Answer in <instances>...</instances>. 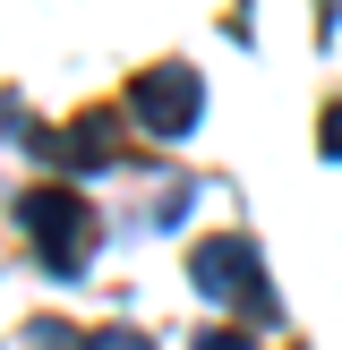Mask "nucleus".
<instances>
[{"label": "nucleus", "instance_id": "f257e3e1", "mask_svg": "<svg viewBox=\"0 0 342 350\" xmlns=\"http://www.w3.org/2000/svg\"><path fill=\"white\" fill-rule=\"evenodd\" d=\"M26 231H34V256H43L51 273H77L86 248H94V205H86L77 188H34L26 197Z\"/></svg>", "mask_w": 342, "mask_h": 350}, {"label": "nucleus", "instance_id": "423d86ee", "mask_svg": "<svg viewBox=\"0 0 342 350\" xmlns=\"http://www.w3.org/2000/svg\"><path fill=\"white\" fill-rule=\"evenodd\" d=\"M197 350H239V334H231V325H214V334H205Z\"/></svg>", "mask_w": 342, "mask_h": 350}, {"label": "nucleus", "instance_id": "7ed1b4c3", "mask_svg": "<svg viewBox=\"0 0 342 350\" xmlns=\"http://www.w3.org/2000/svg\"><path fill=\"white\" fill-rule=\"evenodd\" d=\"M188 273H197V291L205 299H248V317H274V299H265V282H256V248L248 239H205L197 256H188Z\"/></svg>", "mask_w": 342, "mask_h": 350}, {"label": "nucleus", "instance_id": "f03ea898", "mask_svg": "<svg viewBox=\"0 0 342 350\" xmlns=\"http://www.w3.org/2000/svg\"><path fill=\"white\" fill-rule=\"evenodd\" d=\"M197 68H180V60H163V68H137V85H129V111L146 120L154 137H188L197 129Z\"/></svg>", "mask_w": 342, "mask_h": 350}, {"label": "nucleus", "instance_id": "39448f33", "mask_svg": "<svg viewBox=\"0 0 342 350\" xmlns=\"http://www.w3.org/2000/svg\"><path fill=\"white\" fill-rule=\"evenodd\" d=\"M317 146H325V154H334V163H342V103H334V111H325V129H317Z\"/></svg>", "mask_w": 342, "mask_h": 350}, {"label": "nucleus", "instance_id": "20e7f679", "mask_svg": "<svg viewBox=\"0 0 342 350\" xmlns=\"http://www.w3.org/2000/svg\"><path fill=\"white\" fill-rule=\"evenodd\" d=\"M77 350H154L146 334H129V325H103V334H86Z\"/></svg>", "mask_w": 342, "mask_h": 350}]
</instances>
